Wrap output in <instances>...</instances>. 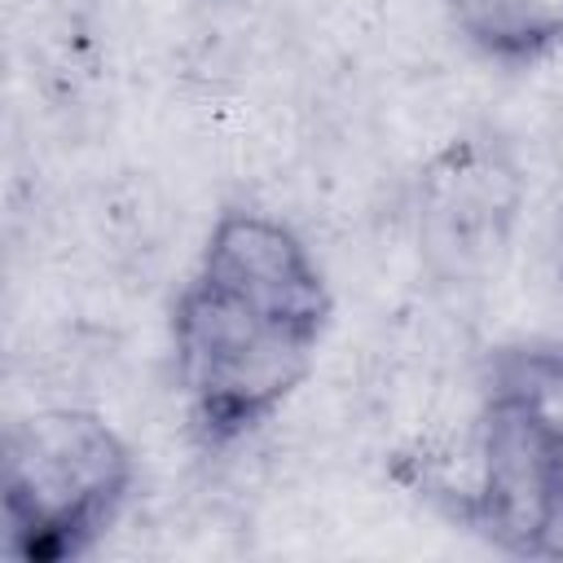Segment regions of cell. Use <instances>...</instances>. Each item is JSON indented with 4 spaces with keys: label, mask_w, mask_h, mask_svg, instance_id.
I'll use <instances>...</instances> for the list:
<instances>
[{
    "label": "cell",
    "mask_w": 563,
    "mask_h": 563,
    "mask_svg": "<svg viewBox=\"0 0 563 563\" xmlns=\"http://www.w3.org/2000/svg\"><path fill=\"white\" fill-rule=\"evenodd\" d=\"M457 528L510 559H563V449L475 405L471 479L449 493Z\"/></svg>",
    "instance_id": "obj_4"
},
{
    "label": "cell",
    "mask_w": 563,
    "mask_h": 563,
    "mask_svg": "<svg viewBox=\"0 0 563 563\" xmlns=\"http://www.w3.org/2000/svg\"><path fill=\"white\" fill-rule=\"evenodd\" d=\"M528 198L515 145L497 128L444 141L413 180V242L440 286H475L510 251Z\"/></svg>",
    "instance_id": "obj_3"
},
{
    "label": "cell",
    "mask_w": 563,
    "mask_h": 563,
    "mask_svg": "<svg viewBox=\"0 0 563 563\" xmlns=\"http://www.w3.org/2000/svg\"><path fill=\"white\" fill-rule=\"evenodd\" d=\"M554 251H559V277H563V207H559V229H554Z\"/></svg>",
    "instance_id": "obj_7"
},
{
    "label": "cell",
    "mask_w": 563,
    "mask_h": 563,
    "mask_svg": "<svg viewBox=\"0 0 563 563\" xmlns=\"http://www.w3.org/2000/svg\"><path fill=\"white\" fill-rule=\"evenodd\" d=\"M334 290L303 233L264 207H220L167 308L185 431L220 457L260 435L312 378Z\"/></svg>",
    "instance_id": "obj_1"
},
{
    "label": "cell",
    "mask_w": 563,
    "mask_h": 563,
    "mask_svg": "<svg viewBox=\"0 0 563 563\" xmlns=\"http://www.w3.org/2000/svg\"><path fill=\"white\" fill-rule=\"evenodd\" d=\"M141 484L128 435L97 409L53 405L4 431L0 523L13 563H79L119 528Z\"/></svg>",
    "instance_id": "obj_2"
},
{
    "label": "cell",
    "mask_w": 563,
    "mask_h": 563,
    "mask_svg": "<svg viewBox=\"0 0 563 563\" xmlns=\"http://www.w3.org/2000/svg\"><path fill=\"white\" fill-rule=\"evenodd\" d=\"M475 405L501 409L563 449V339L523 334L488 347L475 378Z\"/></svg>",
    "instance_id": "obj_6"
},
{
    "label": "cell",
    "mask_w": 563,
    "mask_h": 563,
    "mask_svg": "<svg viewBox=\"0 0 563 563\" xmlns=\"http://www.w3.org/2000/svg\"><path fill=\"white\" fill-rule=\"evenodd\" d=\"M453 35L493 70L528 75L563 53V0H440Z\"/></svg>",
    "instance_id": "obj_5"
}]
</instances>
